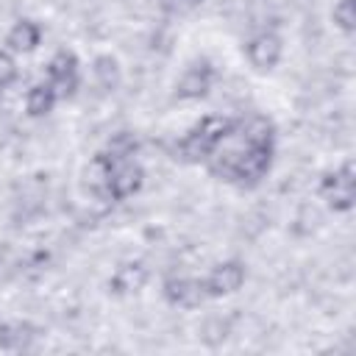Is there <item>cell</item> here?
Listing matches in <instances>:
<instances>
[{
  "label": "cell",
  "instance_id": "obj_1",
  "mask_svg": "<svg viewBox=\"0 0 356 356\" xmlns=\"http://www.w3.org/2000/svg\"><path fill=\"white\" fill-rule=\"evenodd\" d=\"M236 120L231 117H203L200 122H195L184 136L181 142L175 145V153L181 161H189V164H197V161H206L234 131Z\"/></svg>",
  "mask_w": 356,
  "mask_h": 356
},
{
  "label": "cell",
  "instance_id": "obj_2",
  "mask_svg": "<svg viewBox=\"0 0 356 356\" xmlns=\"http://www.w3.org/2000/svg\"><path fill=\"white\" fill-rule=\"evenodd\" d=\"M320 195L334 211H350L356 200V167L353 161H342L334 172H325L320 181Z\"/></svg>",
  "mask_w": 356,
  "mask_h": 356
},
{
  "label": "cell",
  "instance_id": "obj_3",
  "mask_svg": "<svg viewBox=\"0 0 356 356\" xmlns=\"http://www.w3.org/2000/svg\"><path fill=\"white\" fill-rule=\"evenodd\" d=\"M142 181H145V170L134 159H114L111 156V167H108L106 186H103V197L125 200V197H131V195H136L142 189Z\"/></svg>",
  "mask_w": 356,
  "mask_h": 356
},
{
  "label": "cell",
  "instance_id": "obj_4",
  "mask_svg": "<svg viewBox=\"0 0 356 356\" xmlns=\"http://www.w3.org/2000/svg\"><path fill=\"white\" fill-rule=\"evenodd\" d=\"M47 83L56 89L58 97L75 95V89H78V83H81V67H78L75 53L58 50V53L47 61Z\"/></svg>",
  "mask_w": 356,
  "mask_h": 356
},
{
  "label": "cell",
  "instance_id": "obj_5",
  "mask_svg": "<svg viewBox=\"0 0 356 356\" xmlns=\"http://www.w3.org/2000/svg\"><path fill=\"white\" fill-rule=\"evenodd\" d=\"M245 264L231 259V261H220L217 267L209 270V275L203 278V292L206 298H222V295H234L236 289H242L245 284Z\"/></svg>",
  "mask_w": 356,
  "mask_h": 356
},
{
  "label": "cell",
  "instance_id": "obj_6",
  "mask_svg": "<svg viewBox=\"0 0 356 356\" xmlns=\"http://www.w3.org/2000/svg\"><path fill=\"white\" fill-rule=\"evenodd\" d=\"M211 81H214V67H211L206 58H197V61H192V64L184 70V75L178 78V83H175V97H181V100H200V97L209 95Z\"/></svg>",
  "mask_w": 356,
  "mask_h": 356
},
{
  "label": "cell",
  "instance_id": "obj_7",
  "mask_svg": "<svg viewBox=\"0 0 356 356\" xmlns=\"http://www.w3.org/2000/svg\"><path fill=\"white\" fill-rule=\"evenodd\" d=\"M245 53H248V61H250V67H256V70H273L278 61H281V53H284V44H281V39L275 36V33H256L250 42H248V47H245Z\"/></svg>",
  "mask_w": 356,
  "mask_h": 356
},
{
  "label": "cell",
  "instance_id": "obj_8",
  "mask_svg": "<svg viewBox=\"0 0 356 356\" xmlns=\"http://www.w3.org/2000/svg\"><path fill=\"white\" fill-rule=\"evenodd\" d=\"M164 298H167L172 306L195 309V306H200V300L206 298L203 281H197V278H167V281H164Z\"/></svg>",
  "mask_w": 356,
  "mask_h": 356
},
{
  "label": "cell",
  "instance_id": "obj_9",
  "mask_svg": "<svg viewBox=\"0 0 356 356\" xmlns=\"http://www.w3.org/2000/svg\"><path fill=\"white\" fill-rule=\"evenodd\" d=\"M39 42H42V25L33 19L14 22V28L6 36V44L11 53H31V50H36Z\"/></svg>",
  "mask_w": 356,
  "mask_h": 356
},
{
  "label": "cell",
  "instance_id": "obj_10",
  "mask_svg": "<svg viewBox=\"0 0 356 356\" xmlns=\"http://www.w3.org/2000/svg\"><path fill=\"white\" fill-rule=\"evenodd\" d=\"M145 281H147V267L142 261H125L111 275V289L114 292H136L145 286Z\"/></svg>",
  "mask_w": 356,
  "mask_h": 356
},
{
  "label": "cell",
  "instance_id": "obj_11",
  "mask_svg": "<svg viewBox=\"0 0 356 356\" xmlns=\"http://www.w3.org/2000/svg\"><path fill=\"white\" fill-rule=\"evenodd\" d=\"M56 100H58L56 89H53L47 81H39V83H33V86L28 89V95H25V111H28V117H44V114L53 111Z\"/></svg>",
  "mask_w": 356,
  "mask_h": 356
},
{
  "label": "cell",
  "instance_id": "obj_12",
  "mask_svg": "<svg viewBox=\"0 0 356 356\" xmlns=\"http://www.w3.org/2000/svg\"><path fill=\"white\" fill-rule=\"evenodd\" d=\"M92 75H95V81H97V86L103 92H114L120 86V81H122L120 61L114 56H108V53H103V56H97L92 61Z\"/></svg>",
  "mask_w": 356,
  "mask_h": 356
},
{
  "label": "cell",
  "instance_id": "obj_13",
  "mask_svg": "<svg viewBox=\"0 0 356 356\" xmlns=\"http://www.w3.org/2000/svg\"><path fill=\"white\" fill-rule=\"evenodd\" d=\"M33 337H36V328L28 323H3L0 325V348H6V350L28 348V342Z\"/></svg>",
  "mask_w": 356,
  "mask_h": 356
},
{
  "label": "cell",
  "instance_id": "obj_14",
  "mask_svg": "<svg viewBox=\"0 0 356 356\" xmlns=\"http://www.w3.org/2000/svg\"><path fill=\"white\" fill-rule=\"evenodd\" d=\"M106 153L114 156V159H134V153H136V139H134V134H128V131L114 134V136L108 139V145H106Z\"/></svg>",
  "mask_w": 356,
  "mask_h": 356
},
{
  "label": "cell",
  "instance_id": "obj_15",
  "mask_svg": "<svg viewBox=\"0 0 356 356\" xmlns=\"http://www.w3.org/2000/svg\"><path fill=\"white\" fill-rule=\"evenodd\" d=\"M331 17H334L337 28H342L345 33H353V28H356V0H337Z\"/></svg>",
  "mask_w": 356,
  "mask_h": 356
},
{
  "label": "cell",
  "instance_id": "obj_16",
  "mask_svg": "<svg viewBox=\"0 0 356 356\" xmlns=\"http://www.w3.org/2000/svg\"><path fill=\"white\" fill-rule=\"evenodd\" d=\"M17 75H19V67L11 56V50H0V83L8 89L17 81Z\"/></svg>",
  "mask_w": 356,
  "mask_h": 356
},
{
  "label": "cell",
  "instance_id": "obj_17",
  "mask_svg": "<svg viewBox=\"0 0 356 356\" xmlns=\"http://www.w3.org/2000/svg\"><path fill=\"white\" fill-rule=\"evenodd\" d=\"M3 95H6V86H3V83H0V100H3Z\"/></svg>",
  "mask_w": 356,
  "mask_h": 356
},
{
  "label": "cell",
  "instance_id": "obj_18",
  "mask_svg": "<svg viewBox=\"0 0 356 356\" xmlns=\"http://www.w3.org/2000/svg\"><path fill=\"white\" fill-rule=\"evenodd\" d=\"M186 3H189V6H197V3H203V0H186Z\"/></svg>",
  "mask_w": 356,
  "mask_h": 356
}]
</instances>
